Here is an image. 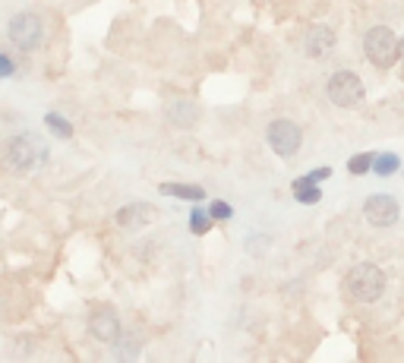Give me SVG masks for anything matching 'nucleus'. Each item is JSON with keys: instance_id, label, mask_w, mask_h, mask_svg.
<instances>
[{"instance_id": "obj_1", "label": "nucleus", "mask_w": 404, "mask_h": 363, "mask_svg": "<svg viewBox=\"0 0 404 363\" xmlns=\"http://www.w3.org/2000/svg\"><path fill=\"white\" fill-rule=\"evenodd\" d=\"M344 294L354 303H376L385 294V272L373 263H360L344 278Z\"/></svg>"}, {"instance_id": "obj_16", "label": "nucleus", "mask_w": 404, "mask_h": 363, "mask_svg": "<svg viewBox=\"0 0 404 363\" xmlns=\"http://www.w3.org/2000/svg\"><path fill=\"white\" fill-rule=\"evenodd\" d=\"M373 162H376V155H373V152H357V155L348 162V171L354 174V177H360V174L373 171Z\"/></svg>"}, {"instance_id": "obj_13", "label": "nucleus", "mask_w": 404, "mask_h": 363, "mask_svg": "<svg viewBox=\"0 0 404 363\" xmlns=\"http://www.w3.org/2000/svg\"><path fill=\"white\" fill-rule=\"evenodd\" d=\"M209 228H212L209 209H202V206H193V209H190V231H193L196 237H205V234H209Z\"/></svg>"}, {"instance_id": "obj_19", "label": "nucleus", "mask_w": 404, "mask_h": 363, "mask_svg": "<svg viewBox=\"0 0 404 363\" xmlns=\"http://www.w3.org/2000/svg\"><path fill=\"white\" fill-rule=\"evenodd\" d=\"M13 70H16V67H13V60H10V57H6V54H0V79H4V76H13Z\"/></svg>"}, {"instance_id": "obj_5", "label": "nucleus", "mask_w": 404, "mask_h": 363, "mask_svg": "<svg viewBox=\"0 0 404 363\" xmlns=\"http://www.w3.org/2000/svg\"><path fill=\"white\" fill-rule=\"evenodd\" d=\"M326 92H328V101H332L335 107H357L360 101H363V95H366L363 79H360L357 73H351V70L332 73Z\"/></svg>"}, {"instance_id": "obj_9", "label": "nucleus", "mask_w": 404, "mask_h": 363, "mask_svg": "<svg viewBox=\"0 0 404 363\" xmlns=\"http://www.w3.org/2000/svg\"><path fill=\"white\" fill-rule=\"evenodd\" d=\"M155 218H158V209L152 206V202H130V206H123L120 212L114 215V221L120 224L123 231H143V228H149Z\"/></svg>"}, {"instance_id": "obj_17", "label": "nucleus", "mask_w": 404, "mask_h": 363, "mask_svg": "<svg viewBox=\"0 0 404 363\" xmlns=\"http://www.w3.org/2000/svg\"><path fill=\"white\" fill-rule=\"evenodd\" d=\"M294 199H297L300 206H316V202L322 199L319 184H313V186H300V190H294Z\"/></svg>"}, {"instance_id": "obj_20", "label": "nucleus", "mask_w": 404, "mask_h": 363, "mask_svg": "<svg viewBox=\"0 0 404 363\" xmlns=\"http://www.w3.org/2000/svg\"><path fill=\"white\" fill-rule=\"evenodd\" d=\"M398 54H401V63H404V38H401V48H398Z\"/></svg>"}, {"instance_id": "obj_7", "label": "nucleus", "mask_w": 404, "mask_h": 363, "mask_svg": "<svg viewBox=\"0 0 404 363\" xmlns=\"http://www.w3.org/2000/svg\"><path fill=\"white\" fill-rule=\"evenodd\" d=\"M363 215L373 228H392V224L401 218V206H398L395 196L373 193V196H366V202H363Z\"/></svg>"}, {"instance_id": "obj_6", "label": "nucleus", "mask_w": 404, "mask_h": 363, "mask_svg": "<svg viewBox=\"0 0 404 363\" xmlns=\"http://www.w3.org/2000/svg\"><path fill=\"white\" fill-rule=\"evenodd\" d=\"M266 142L271 145V152H275L278 158H294L300 152V145H304V130L288 117H278L269 123Z\"/></svg>"}, {"instance_id": "obj_10", "label": "nucleus", "mask_w": 404, "mask_h": 363, "mask_svg": "<svg viewBox=\"0 0 404 363\" xmlns=\"http://www.w3.org/2000/svg\"><path fill=\"white\" fill-rule=\"evenodd\" d=\"M335 32L328 26H313L310 32H306V41H304V48H306V54L310 57H316V60H319V57H326L328 51L335 48Z\"/></svg>"}, {"instance_id": "obj_12", "label": "nucleus", "mask_w": 404, "mask_h": 363, "mask_svg": "<svg viewBox=\"0 0 404 363\" xmlns=\"http://www.w3.org/2000/svg\"><path fill=\"white\" fill-rule=\"evenodd\" d=\"M165 196H174V199H190V202H202L205 199V190L196 184H161L158 186Z\"/></svg>"}, {"instance_id": "obj_11", "label": "nucleus", "mask_w": 404, "mask_h": 363, "mask_svg": "<svg viewBox=\"0 0 404 363\" xmlns=\"http://www.w3.org/2000/svg\"><path fill=\"white\" fill-rule=\"evenodd\" d=\"M167 120H171L177 130H190L196 120H200V107H196V101H190V98H177L171 107H167Z\"/></svg>"}, {"instance_id": "obj_18", "label": "nucleus", "mask_w": 404, "mask_h": 363, "mask_svg": "<svg viewBox=\"0 0 404 363\" xmlns=\"http://www.w3.org/2000/svg\"><path fill=\"white\" fill-rule=\"evenodd\" d=\"M209 215H212V221H227V218L234 215V209H231V202H224V199H212Z\"/></svg>"}, {"instance_id": "obj_3", "label": "nucleus", "mask_w": 404, "mask_h": 363, "mask_svg": "<svg viewBox=\"0 0 404 363\" xmlns=\"http://www.w3.org/2000/svg\"><path fill=\"white\" fill-rule=\"evenodd\" d=\"M45 155H48V149L32 133H19L6 145V168L16 174H29L45 162Z\"/></svg>"}, {"instance_id": "obj_15", "label": "nucleus", "mask_w": 404, "mask_h": 363, "mask_svg": "<svg viewBox=\"0 0 404 363\" xmlns=\"http://www.w3.org/2000/svg\"><path fill=\"white\" fill-rule=\"evenodd\" d=\"M45 127L54 136H61V140H70V136H73V123L67 117H61V114H54V111L45 114Z\"/></svg>"}, {"instance_id": "obj_8", "label": "nucleus", "mask_w": 404, "mask_h": 363, "mask_svg": "<svg viewBox=\"0 0 404 363\" xmlns=\"http://www.w3.org/2000/svg\"><path fill=\"white\" fill-rule=\"evenodd\" d=\"M89 332L101 341V344H117V341H120V335H123L120 316H117L111 307L95 310V313L89 316Z\"/></svg>"}, {"instance_id": "obj_2", "label": "nucleus", "mask_w": 404, "mask_h": 363, "mask_svg": "<svg viewBox=\"0 0 404 363\" xmlns=\"http://www.w3.org/2000/svg\"><path fill=\"white\" fill-rule=\"evenodd\" d=\"M398 48H401L398 35H395L388 26L366 28V35H363V54H366V60H370L376 70H392L395 63L401 60Z\"/></svg>"}, {"instance_id": "obj_14", "label": "nucleus", "mask_w": 404, "mask_h": 363, "mask_svg": "<svg viewBox=\"0 0 404 363\" xmlns=\"http://www.w3.org/2000/svg\"><path fill=\"white\" fill-rule=\"evenodd\" d=\"M401 168V158L395 155V152H385V155H376V162H373V174H379V177H392L395 171Z\"/></svg>"}, {"instance_id": "obj_4", "label": "nucleus", "mask_w": 404, "mask_h": 363, "mask_svg": "<svg viewBox=\"0 0 404 363\" xmlns=\"http://www.w3.org/2000/svg\"><path fill=\"white\" fill-rule=\"evenodd\" d=\"M6 35L26 54H32V51H38L45 45V26H41V19L35 13H16L10 19V26H6Z\"/></svg>"}]
</instances>
